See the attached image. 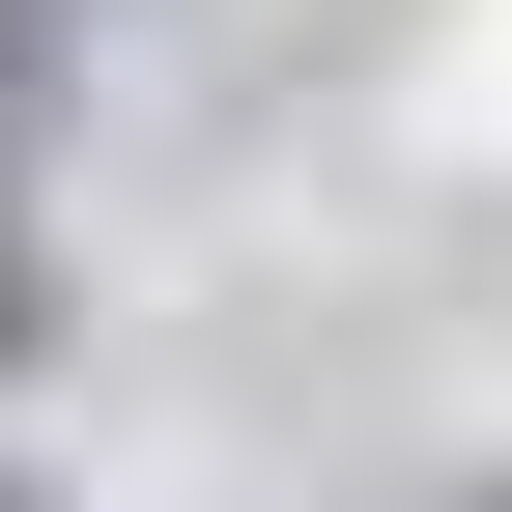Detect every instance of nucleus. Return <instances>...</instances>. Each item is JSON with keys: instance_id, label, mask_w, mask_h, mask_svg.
I'll return each mask as SVG.
<instances>
[{"instance_id": "1", "label": "nucleus", "mask_w": 512, "mask_h": 512, "mask_svg": "<svg viewBox=\"0 0 512 512\" xmlns=\"http://www.w3.org/2000/svg\"><path fill=\"white\" fill-rule=\"evenodd\" d=\"M29 313H57V285H29V228H0V342H29Z\"/></svg>"}, {"instance_id": "2", "label": "nucleus", "mask_w": 512, "mask_h": 512, "mask_svg": "<svg viewBox=\"0 0 512 512\" xmlns=\"http://www.w3.org/2000/svg\"><path fill=\"white\" fill-rule=\"evenodd\" d=\"M0 512H29V484H0Z\"/></svg>"}]
</instances>
